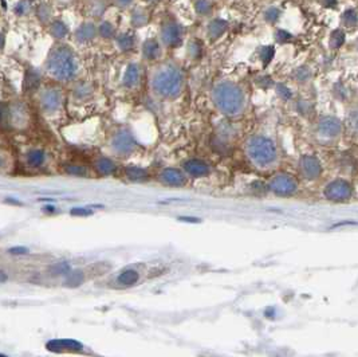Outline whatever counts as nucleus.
Wrapping results in <instances>:
<instances>
[{
    "mask_svg": "<svg viewBox=\"0 0 358 357\" xmlns=\"http://www.w3.org/2000/svg\"><path fill=\"white\" fill-rule=\"evenodd\" d=\"M118 45L122 50H128V49H130V47L133 46V38L128 34L121 35V36L118 38Z\"/></svg>",
    "mask_w": 358,
    "mask_h": 357,
    "instance_id": "27",
    "label": "nucleus"
},
{
    "mask_svg": "<svg viewBox=\"0 0 358 357\" xmlns=\"http://www.w3.org/2000/svg\"><path fill=\"white\" fill-rule=\"evenodd\" d=\"M184 169H185L189 175H192V176L194 177L207 176V175L210 173V167H208V164L202 162V160H196V158L185 163V164H184Z\"/></svg>",
    "mask_w": 358,
    "mask_h": 357,
    "instance_id": "14",
    "label": "nucleus"
},
{
    "mask_svg": "<svg viewBox=\"0 0 358 357\" xmlns=\"http://www.w3.org/2000/svg\"><path fill=\"white\" fill-rule=\"evenodd\" d=\"M161 180L165 184L173 185V187H180L185 183V176L181 171L176 168H167L161 172Z\"/></svg>",
    "mask_w": 358,
    "mask_h": 357,
    "instance_id": "13",
    "label": "nucleus"
},
{
    "mask_svg": "<svg viewBox=\"0 0 358 357\" xmlns=\"http://www.w3.org/2000/svg\"><path fill=\"white\" fill-rule=\"evenodd\" d=\"M184 77L175 65H164L152 78V88L156 94L164 98H175L183 90Z\"/></svg>",
    "mask_w": 358,
    "mask_h": 357,
    "instance_id": "2",
    "label": "nucleus"
},
{
    "mask_svg": "<svg viewBox=\"0 0 358 357\" xmlns=\"http://www.w3.org/2000/svg\"><path fill=\"white\" fill-rule=\"evenodd\" d=\"M138 80H140V69H138V66L130 65L128 70H126L125 77H124V84L128 88H133L134 85L138 82Z\"/></svg>",
    "mask_w": 358,
    "mask_h": 357,
    "instance_id": "15",
    "label": "nucleus"
},
{
    "mask_svg": "<svg viewBox=\"0 0 358 357\" xmlns=\"http://www.w3.org/2000/svg\"><path fill=\"white\" fill-rule=\"evenodd\" d=\"M10 253L11 254H26V253H28V249H26V247H12V249H10Z\"/></svg>",
    "mask_w": 358,
    "mask_h": 357,
    "instance_id": "36",
    "label": "nucleus"
},
{
    "mask_svg": "<svg viewBox=\"0 0 358 357\" xmlns=\"http://www.w3.org/2000/svg\"><path fill=\"white\" fill-rule=\"evenodd\" d=\"M113 146L114 149L121 154H128L130 153L134 148V141L132 136L128 132H121L118 135L115 136L113 140Z\"/></svg>",
    "mask_w": 358,
    "mask_h": 357,
    "instance_id": "11",
    "label": "nucleus"
},
{
    "mask_svg": "<svg viewBox=\"0 0 358 357\" xmlns=\"http://www.w3.org/2000/svg\"><path fill=\"white\" fill-rule=\"evenodd\" d=\"M181 39V32L177 24L167 23L161 28V41L167 46H176Z\"/></svg>",
    "mask_w": 358,
    "mask_h": 357,
    "instance_id": "10",
    "label": "nucleus"
},
{
    "mask_svg": "<svg viewBox=\"0 0 358 357\" xmlns=\"http://www.w3.org/2000/svg\"><path fill=\"white\" fill-rule=\"evenodd\" d=\"M46 348L51 352H81L84 345L81 342L75 341V340H70V338H66V340H51V341L47 342Z\"/></svg>",
    "mask_w": 358,
    "mask_h": 357,
    "instance_id": "8",
    "label": "nucleus"
},
{
    "mask_svg": "<svg viewBox=\"0 0 358 357\" xmlns=\"http://www.w3.org/2000/svg\"><path fill=\"white\" fill-rule=\"evenodd\" d=\"M126 175H128L130 180L133 181H141L146 179V172L142 168H138V167H129L126 169Z\"/></svg>",
    "mask_w": 358,
    "mask_h": 357,
    "instance_id": "21",
    "label": "nucleus"
},
{
    "mask_svg": "<svg viewBox=\"0 0 358 357\" xmlns=\"http://www.w3.org/2000/svg\"><path fill=\"white\" fill-rule=\"evenodd\" d=\"M0 356H3V354H0Z\"/></svg>",
    "mask_w": 358,
    "mask_h": 357,
    "instance_id": "43",
    "label": "nucleus"
},
{
    "mask_svg": "<svg viewBox=\"0 0 358 357\" xmlns=\"http://www.w3.org/2000/svg\"><path fill=\"white\" fill-rule=\"evenodd\" d=\"M8 115H10V109L7 108V105L0 104V124L6 123Z\"/></svg>",
    "mask_w": 358,
    "mask_h": 357,
    "instance_id": "32",
    "label": "nucleus"
},
{
    "mask_svg": "<svg viewBox=\"0 0 358 357\" xmlns=\"http://www.w3.org/2000/svg\"><path fill=\"white\" fill-rule=\"evenodd\" d=\"M39 85V77L35 73H28L26 75V89H35Z\"/></svg>",
    "mask_w": 358,
    "mask_h": 357,
    "instance_id": "28",
    "label": "nucleus"
},
{
    "mask_svg": "<svg viewBox=\"0 0 358 357\" xmlns=\"http://www.w3.org/2000/svg\"><path fill=\"white\" fill-rule=\"evenodd\" d=\"M51 31H53V35L55 38H62L67 32V28H66V26L62 22H55L53 24V27H51Z\"/></svg>",
    "mask_w": 358,
    "mask_h": 357,
    "instance_id": "26",
    "label": "nucleus"
},
{
    "mask_svg": "<svg viewBox=\"0 0 358 357\" xmlns=\"http://www.w3.org/2000/svg\"><path fill=\"white\" fill-rule=\"evenodd\" d=\"M212 100L216 108L224 114L233 115L243 110L244 94L233 82L223 81L217 84L212 92Z\"/></svg>",
    "mask_w": 358,
    "mask_h": 357,
    "instance_id": "1",
    "label": "nucleus"
},
{
    "mask_svg": "<svg viewBox=\"0 0 358 357\" xmlns=\"http://www.w3.org/2000/svg\"><path fill=\"white\" fill-rule=\"evenodd\" d=\"M54 210H55V208H54L53 206H47V207H46V211L51 212V211H54Z\"/></svg>",
    "mask_w": 358,
    "mask_h": 357,
    "instance_id": "41",
    "label": "nucleus"
},
{
    "mask_svg": "<svg viewBox=\"0 0 358 357\" xmlns=\"http://www.w3.org/2000/svg\"><path fill=\"white\" fill-rule=\"evenodd\" d=\"M0 165H2V158H0Z\"/></svg>",
    "mask_w": 358,
    "mask_h": 357,
    "instance_id": "42",
    "label": "nucleus"
},
{
    "mask_svg": "<svg viewBox=\"0 0 358 357\" xmlns=\"http://www.w3.org/2000/svg\"><path fill=\"white\" fill-rule=\"evenodd\" d=\"M50 271H51V274H54V275H62V274H66V275H67V273L70 271V265L67 262H59V263H55V265L50 269Z\"/></svg>",
    "mask_w": 358,
    "mask_h": 357,
    "instance_id": "23",
    "label": "nucleus"
},
{
    "mask_svg": "<svg viewBox=\"0 0 358 357\" xmlns=\"http://www.w3.org/2000/svg\"><path fill=\"white\" fill-rule=\"evenodd\" d=\"M224 30H225V23L223 22V20H214V23L210 26V34L212 35V36L220 35Z\"/></svg>",
    "mask_w": 358,
    "mask_h": 357,
    "instance_id": "25",
    "label": "nucleus"
},
{
    "mask_svg": "<svg viewBox=\"0 0 358 357\" xmlns=\"http://www.w3.org/2000/svg\"><path fill=\"white\" fill-rule=\"evenodd\" d=\"M43 162H45V153H43V150L36 149L30 152V154H28V163H30V165H32V167H39Z\"/></svg>",
    "mask_w": 358,
    "mask_h": 357,
    "instance_id": "22",
    "label": "nucleus"
},
{
    "mask_svg": "<svg viewBox=\"0 0 358 357\" xmlns=\"http://www.w3.org/2000/svg\"><path fill=\"white\" fill-rule=\"evenodd\" d=\"M349 124H350V128L353 129V132L358 135V110L351 113L350 117H349Z\"/></svg>",
    "mask_w": 358,
    "mask_h": 357,
    "instance_id": "30",
    "label": "nucleus"
},
{
    "mask_svg": "<svg viewBox=\"0 0 358 357\" xmlns=\"http://www.w3.org/2000/svg\"><path fill=\"white\" fill-rule=\"evenodd\" d=\"M61 93L55 89H49L42 94V106L45 110L54 111L61 106Z\"/></svg>",
    "mask_w": 358,
    "mask_h": 357,
    "instance_id": "12",
    "label": "nucleus"
},
{
    "mask_svg": "<svg viewBox=\"0 0 358 357\" xmlns=\"http://www.w3.org/2000/svg\"><path fill=\"white\" fill-rule=\"evenodd\" d=\"M318 131L325 137H337L342 132V125L334 117H324L320 121Z\"/></svg>",
    "mask_w": 358,
    "mask_h": 357,
    "instance_id": "9",
    "label": "nucleus"
},
{
    "mask_svg": "<svg viewBox=\"0 0 358 357\" xmlns=\"http://www.w3.org/2000/svg\"><path fill=\"white\" fill-rule=\"evenodd\" d=\"M7 281V274L4 271H0V282H6Z\"/></svg>",
    "mask_w": 358,
    "mask_h": 357,
    "instance_id": "37",
    "label": "nucleus"
},
{
    "mask_svg": "<svg viewBox=\"0 0 358 357\" xmlns=\"http://www.w3.org/2000/svg\"><path fill=\"white\" fill-rule=\"evenodd\" d=\"M85 275L82 271H74V273H67V278L65 281V286L67 288H76L79 285L84 284Z\"/></svg>",
    "mask_w": 358,
    "mask_h": 357,
    "instance_id": "19",
    "label": "nucleus"
},
{
    "mask_svg": "<svg viewBox=\"0 0 358 357\" xmlns=\"http://www.w3.org/2000/svg\"><path fill=\"white\" fill-rule=\"evenodd\" d=\"M94 35H96V28H94V26H93V24H84L79 30L76 31L75 36L79 42H88Z\"/></svg>",
    "mask_w": 358,
    "mask_h": 357,
    "instance_id": "16",
    "label": "nucleus"
},
{
    "mask_svg": "<svg viewBox=\"0 0 358 357\" xmlns=\"http://www.w3.org/2000/svg\"><path fill=\"white\" fill-rule=\"evenodd\" d=\"M47 69L61 81H69L76 71V62L72 51L67 46L55 47L47 61Z\"/></svg>",
    "mask_w": 358,
    "mask_h": 357,
    "instance_id": "3",
    "label": "nucleus"
},
{
    "mask_svg": "<svg viewBox=\"0 0 358 357\" xmlns=\"http://www.w3.org/2000/svg\"><path fill=\"white\" fill-rule=\"evenodd\" d=\"M66 172L72 176H85V175H88V169L84 168L82 165H67Z\"/></svg>",
    "mask_w": 358,
    "mask_h": 357,
    "instance_id": "24",
    "label": "nucleus"
},
{
    "mask_svg": "<svg viewBox=\"0 0 358 357\" xmlns=\"http://www.w3.org/2000/svg\"><path fill=\"white\" fill-rule=\"evenodd\" d=\"M325 196L329 200L334 202H343L347 200L351 196V187L350 184L345 180H334L326 187L325 189Z\"/></svg>",
    "mask_w": 358,
    "mask_h": 357,
    "instance_id": "5",
    "label": "nucleus"
},
{
    "mask_svg": "<svg viewBox=\"0 0 358 357\" xmlns=\"http://www.w3.org/2000/svg\"><path fill=\"white\" fill-rule=\"evenodd\" d=\"M117 2H118V4H121V6H128L132 0H117Z\"/></svg>",
    "mask_w": 358,
    "mask_h": 357,
    "instance_id": "38",
    "label": "nucleus"
},
{
    "mask_svg": "<svg viewBox=\"0 0 358 357\" xmlns=\"http://www.w3.org/2000/svg\"><path fill=\"white\" fill-rule=\"evenodd\" d=\"M274 57V49H271V47H266L264 50H263L262 53V58L264 59V62H268L271 59V58Z\"/></svg>",
    "mask_w": 358,
    "mask_h": 357,
    "instance_id": "35",
    "label": "nucleus"
},
{
    "mask_svg": "<svg viewBox=\"0 0 358 357\" xmlns=\"http://www.w3.org/2000/svg\"><path fill=\"white\" fill-rule=\"evenodd\" d=\"M3 43H4V38L3 35L0 34V47H3Z\"/></svg>",
    "mask_w": 358,
    "mask_h": 357,
    "instance_id": "40",
    "label": "nucleus"
},
{
    "mask_svg": "<svg viewBox=\"0 0 358 357\" xmlns=\"http://www.w3.org/2000/svg\"><path fill=\"white\" fill-rule=\"evenodd\" d=\"M247 153L252 162L260 167H266L276 160V148L271 140L255 136L248 140Z\"/></svg>",
    "mask_w": 358,
    "mask_h": 357,
    "instance_id": "4",
    "label": "nucleus"
},
{
    "mask_svg": "<svg viewBox=\"0 0 358 357\" xmlns=\"http://www.w3.org/2000/svg\"><path fill=\"white\" fill-rule=\"evenodd\" d=\"M99 32L103 35V36H111L113 34V27H111L110 23H103L101 27H99Z\"/></svg>",
    "mask_w": 358,
    "mask_h": 357,
    "instance_id": "33",
    "label": "nucleus"
},
{
    "mask_svg": "<svg viewBox=\"0 0 358 357\" xmlns=\"http://www.w3.org/2000/svg\"><path fill=\"white\" fill-rule=\"evenodd\" d=\"M121 285L124 286H130V285H134L138 281V273L136 270H125L121 275L118 276L117 280Z\"/></svg>",
    "mask_w": 358,
    "mask_h": 357,
    "instance_id": "18",
    "label": "nucleus"
},
{
    "mask_svg": "<svg viewBox=\"0 0 358 357\" xmlns=\"http://www.w3.org/2000/svg\"><path fill=\"white\" fill-rule=\"evenodd\" d=\"M96 167H97V169H98L99 172L102 173V175H110V173L114 172V169H115L114 163L111 162V160H109V158H106V157L99 158L98 162H97Z\"/></svg>",
    "mask_w": 358,
    "mask_h": 357,
    "instance_id": "20",
    "label": "nucleus"
},
{
    "mask_svg": "<svg viewBox=\"0 0 358 357\" xmlns=\"http://www.w3.org/2000/svg\"><path fill=\"white\" fill-rule=\"evenodd\" d=\"M270 188L278 195H291L297 191V181L286 173H279L271 179Z\"/></svg>",
    "mask_w": 358,
    "mask_h": 357,
    "instance_id": "6",
    "label": "nucleus"
},
{
    "mask_svg": "<svg viewBox=\"0 0 358 357\" xmlns=\"http://www.w3.org/2000/svg\"><path fill=\"white\" fill-rule=\"evenodd\" d=\"M158 54H160V46H158V43H157L154 39L148 41V42L145 43L144 45L145 58H148V59H154V58L158 57Z\"/></svg>",
    "mask_w": 358,
    "mask_h": 357,
    "instance_id": "17",
    "label": "nucleus"
},
{
    "mask_svg": "<svg viewBox=\"0 0 358 357\" xmlns=\"http://www.w3.org/2000/svg\"><path fill=\"white\" fill-rule=\"evenodd\" d=\"M332 47H339L343 43V34L342 31H334L330 39Z\"/></svg>",
    "mask_w": 358,
    "mask_h": 357,
    "instance_id": "29",
    "label": "nucleus"
},
{
    "mask_svg": "<svg viewBox=\"0 0 358 357\" xmlns=\"http://www.w3.org/2000/svg\"><path fill=\"white\" fill-rule=\"evenodd\" d=\"M180 220H188V222H197L194 218H180Z\"/></svg>",
    "mask_w": 358,
    "mask_h": 357,
    "instance_id": "39",
    "label": "nucleus"
},
{
    "mask_svg": "<svg viewBox=\"0 0 358 357\" xmlns=\"http://www.w3.org/2000/svg\"><path fill=\"white\" fill-rule=\"evenodd\" d=\"M70 214L74 216H89L92 215L93 211L92 210H88V208H72Z\"/></svg>",
    "mask_w": 358,
    "mask_h": 357,
    "instance_id": "31",
    "label": "nucleus"
},
{
    "mask_svg": "<svg viewBox=\"0 0 358 357\" xmlns=\"http://www.w3.org/2000/svg\"><path fill=\"white\" fill-rule=\"evenodd\" d=\"M343 19H345V23L354 24L355 20H357V15H355L354 11H347V12H345Z\"/></svg>",
    "mask_w": 358,
    "mask_h": 357,
    "instance_id": "34",
    "label": "nucleus"
},
{
    "mask_svg": "<svg viewBox=\"0 0 358 357\" xmlns=\"http://www.w3.org/2000/svg\"><path fill=\"white\" fill-rule=\"evenodd\" d=\"M301 171L305 175L306 179L314 180V179H318L321 176L322 167H321L320 160L315 156L307 154V156H303L301 158Z\"/></svg>",
    "mask_w": 358,
    "mask_h": 357,
    "instance_id": "7",
    "label": "nucleus"
}]
</instances>
